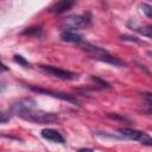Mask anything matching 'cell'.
Segmentation results:
<instances>
[{"instance_id": "cell-1", "label": "cell", "mask_w": 152, "mask_h": 152, "mask_svg": "<svg viewBox=\"0 0 152 152\" xmlns=\"http://www.w3.org/2000/svg\"><path fill=\"white\" fill-rule=\"evenodd\" d=\"M11 113L15 114L20 119L34 122V124H51L59 120V116L55 113H48L37 109V103L31 97H25L15 101L11 106Z\"/></svg>"}, {"instance_id": "cell-2", "label": "cell", "mask_w": 152, "mask_h": 152, "mask_svg": "<svg viewBox=\"0 0 152 152\" xmlns=\"http://www.w3.org/2000/svg\"><path fill=\"white\" fill-rule=\"evenodd\" d=\"M80 46L95 59H99L101 62H104V63H108V64H112L115 66H121L124 64L122 61H120L118 57H114L113 55H110L108 51H106L104 49H102L100 46H96V45H93L89 43H83V42L80 44Z\"/></svg>"}, {"instance_id": "cell-3", "label": "cell", "mask_w": 152, "mask_h": 152, "mask_svg": "<svg viewBox=\"0 0 152 152\" xmlns=\"http://www.w3.org/2000/svg\"><path fill=\"white\" fill-rule=\"evenodd\" d=\"M90 24H91V14L89 12L83 14H72L63 18V20L61 21V26L64 30H71V31L84 28Z\"/></svg>"}, {"instance_id": "cell-4", "label": "cell", "mask_w": 152, "mask_h": 152, "mask_svg": "<svg viewBox=\"0 0 152 152\" xmlns=\"http://www.w3.org/2000/svg\"><path fill=\"white\" fill-rule=\"evenodd\" d=\"M119 133L122 137L127 138V139L138 141V142L144 144L146 146H151L152 145L151 137L145 132H141V131H138V129H134V128H129V127H122V128H119Z\"/></svg>"}, {"instance_id": "cell-5", "label": "cell", "mask_w": 152, "mask_h": 152, "mask_svg": "<svg viewBox=\"0 0 152 152\" xmlns=\"http://www.w3.org/2000/svg\"><path fill=\"white\" fill-rule=\"evenodd\" d=\"M39 68L53 76V77H57V78H62V80H77L78 78V75L72 72V71H69V70H64V69H61V68H57V66H53V65H44V64H40Z\"/></svg>"}, {"instance_id": "cell-6", "label": "cell", "mask_w": 152, "mask_h": 152, "mask_svg": "<svg viewBox=\"0 0 152 152\" xmlns=\"http://www.w3.org/2000/svg\"><path fill=\"white\" fill-rule=\"evenodd\" d=\"M27 88L34 93H38V94H44V95H49V96H52V97H56V99H59V100H63L66 102L77 103V100L72 95H69V94H65L62 91H56V90L45 89V88H40V87H34V86H28Z\"/></svg>"}, {"instance_id": "cell-7", "label": "cell", "mask_w": 152, "mask_h": 152, "mask_svg": "<svg viewBox=\"0 0 152 152\" xmlns=\"http://www.w3.org/2000/svg\"><path fill=\"white\" fill-rule=\"evenodd\" d=\"M61 39L66 43H75V44H81L83 42V36L78 33L77 31H71V30H63L59 34Z\"/></svg>"}, {"instance_id": "cell-8", "label": "cell", "mask_w": 152, "mask_h": 152, "mask_svg": "<svg viewBox=\"0 0 152 152\" xmlns=\"http://www.w3.org/2000/svg\"><path fill=\"white\" fill-rule=\"evenodd\" d=\"M42 137L46 140H50L52 142H57V144H64L65 142V139L64 137L56 129H52V128H44L42 129L40 132Z\"/></svg>"}, {"instance_id": "cell-9", "label": "cell", "mask_w": 152, "mask_h": 152, "mask_svg": "<svg viewBox=\"0 0 152 152\" xmlns=\"http://www.w3.org/2000/svg\"><path fill=\"white\" fill-rule=\"evenodd\" d=\"M76 4V1L74 0H62V1H57L55 4H52V6L50 7V12L56 13V14H61L66 12L68 10H70L74 5Z\"/></svg>"}, {"instance_id": "cell-10", "label": "cell", "mask_w": 152, "mask_h": 152, "mask_svg": "<svg viewBox=\"0 0 152 152\" xmlns=\"http://www.w3.org/2000/svg\"><path fill=\"white\" fill-rule=\"evenodd\" d=\"M132 27V30H134V31H137V32H139L140 34H142V36H145V37H147V38H151V30H152V27L150 26V25H147V26H131Z\"/></svg>"}, {"instance_id": "cell-11", "label": "cell", "mask_w": 152, "mask_h": 152, "mask_svg": "<svg viewBox=\"0 0 152 152\" xmlns=\"http://www.w3.org/2000/svg\"><path fill=\"white\" fill-rule=\"evenodd\" d=\"M13 59H14L15 63H18V64L21 65V66H25V68L30 66V63H28V62L25 59V57H23L21 55H14Z\"/></svg>"}, {"instance_id": "cell-12", "label": "cell", "mask_w": 152, "mask_h": 152, "mask_svg": "<svg viewBox=\"0 0 152 152\" xmlns=\"http://www.w3.org/2000/svg\"><path fill=\"white\" fill-rule=\"evenodd\" d=\"M40 31H42V28L40 27H38V26H34V27H27L25 31H23L21 32V34H28V36H31V34H38V33H40Z\"/></svg>"}, {"instance_id": "cell-13", "label": "cell", "mask_w": 152, "mask_h": 152, "mask_svg": "<svg viewBox=\"0 0 152 152\" xmlns=\"http://www.w3.org/2000/svg\"><path fill=\"white\" fill-rule=\"evenodd\" d=\"M140 7L142 8V12L146 14V17L147 18H151V15H152V6L148 5V4H142Z\"/></svg>"}, {"instance_id": "cell-14", "label": "cell", "mask_w": 152, "mask_h": 152, "mask_svg": "<svg viewBox=\"0 0 152 152\" xmlns=\"http://www.w3.org/2000/svg\"><path fill=\"white\" fill-rule=\"evenodd\" d=\"M11 119V112H0V124H6Z\"/></svg>"}, {"instance_id": "cell-15", "label": "cell", "mask_w": 152, "mask_h": 152, "mask_svg": "<svg viewBox=\"0 0 152 152\" xmlns=\"http://www.w3.org/2000/svg\"><path fill=\"white\" fill-rule=\"evenodd\" d=\"M91 78L94 80V81H96L102 88H110V84L109 83H107L106 81H103V80H101L100 77H97V76H91Z\"/></svg>"}, {"instance_id": "cell-16", "label": "cell", "mask_w": 152, "mask_h": 152, "mask_svg": "<svg viewBox=\"0 0 152 152\" xmlns=\"http://www.w3.org/2000/svg\"><path fill=\"white\" fill-rule=\"evenodd\" d=\"M122 40H131V42H138V39L135 37H131V36H121Z\"/></svg>"}, {"instance_id": "cell-17", "label": "cell", "mask_w": 152, "mask_h": 152, "mask_svg": "<svg viewBox=\"0 0 152 152\" xmlns=\"http://www.w3.org/2000/svg\"><path fill=\"white\" fill-rule=\"evenodd\" d=\"M7 70H8V68H7V66H6V65H5V64H4V63L0 61V75H1L2 72L7 71Z\"/></svg>"}, {"instance_id": "cell-18", "label": "cell", "mask_w": 152, "mask_h": 152, "mask_svg": "<svg viewBox=\"0 0 152 152\" xmlns=\"http://www.w3.org/2000/svg\"><path fill=\"white\" fill-rule=\"evenodd\" d=\"M78 152H94L91 148H81Z\"/></svg>"}]
</instances>
